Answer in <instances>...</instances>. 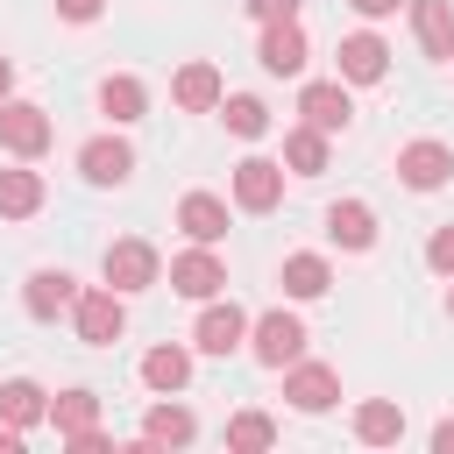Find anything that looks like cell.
<instances>
[{
    "label": "cell",
    "instance_id": "6da1fadb",
    "mask_svg": "<svg viewBox=\"0 0 454 454\" xmlns=\"http://www.w3.org/2000/svg\"><path fill=\"white\" fill-rule=\"evenodd\" d=\"M71 312H78V340H92V348H114V340L128 333V305H121L114 284H106V291H78Z\"/></svg>",
    "mask_w": 454,
    "mask_h": 454
},
{
    "label": "cell",
    "instance_id": "7a4b0ae2",
    "mask_svg": "<svg viewBox=\"0 0 454 454\" xmlns=\"http://www.w3.org/2000/svg\"><path fill=\"white\" fill-rule=\"evenodd\" d=\"M298 114H305V128L340 135V128L355 121V99H348V85H340V78H312V85L298 92Z\"/></svg>",
    "mask_w": 454,
    "mask_h": 454
},
{
    "label": "cell",
    "instance_id": "3957f363",
    "mask_svg": "<svg viewBox=\"0 0 454 454\" xmlns=\"http://www.w3.org/2000/svg\"><path fill=\"white\" fill-rule=\"evenodd\" d=\"M0 142L14 156H43L50 149V114L28 106V99H0Z\"/></svg>",
    "mask_w": 454,
    "mask_h": 454
},
{
    "label": "cell",
    "instance_id": "277c9868",
    "mask_svg": "<svg viewBox=\"0 0 454 454\" xmlns=\"http://www.w3.org/2000/svg\"><path fill=\"white\" fill-rule=\"evenodd\" d=\"M397 177H404L411 192H440V184L454 177V149H447V142H404V149H397Z\"/></svg>",
    "mask_w": 454,
    "mask_h": 454
},
{
    "label": "cell",
    "instance_id": "5b68a950",
    "mask_svg": "<svg viewBox=\"0 0 454 454\" xmlns=\"http://www.w3.org/2000/svg\"><path fill=\"white\" fill-rule=\"evenodd\" d=\"M298 355H305V326L291 312H262L255 319V362L262 369H291Z\"/></svg>",
    "mask_w": 454,
    "mask_h": 454
},
{
    "label": "cell",
    "instance_id": "8992f818",
    "mask_svg": "<svg viewBox=\"0 0 454 454\" xmlns=\"http://www.w3.org/2000/svg\"><path fill=\"white\" fill-rule=\"evenodd\" d=\"M262 71L270 78H291V71H305V28H298V14H284V21H262Z\"/></svg>",
    "mask_w": 454,
    "mask_h": 454
},
{
    "label": "cell",
    "instance_id": "52a82bcc",
    "mask_svg": "<svg viewBox=\"0 0 454 454\" xmlns=\"http://www.w3.org/2000/svg\"><path fill=\"white\" fill-rule=\"evenodd\" d=\"M284 199V163H270V156H248V163H234V206H248V213H270Z\"/></svg>",
    "mask_w": 454,
    "mask_h": 454
},
{
    "label": "cell",
    "instance_id": "ba28073f",
    "mask_svg": "<svg viewBox=\"0 0 454 454\" xmlns=\"http://www.w3.org/2000/svg\"><path fill=\"white\" fill-rule=\"evenodd\" d=\"M99 270H106V284H114V291H149L163 262H156V248H149V241H114Z\"/></svg>",
    "mask_w": 454,
    "mask_h": 454
},
{
    "label": "cell",
    "instance_id": "9c48e42d",
    "mask_svg": "<svg viewBox=\"0 0 454 454\" xmlns=\"http://www.w3.org/2000/svg\"><path fill=\"white\" fill-rule=\"evenodd\" d=\"M78 170H85L92 184H128V170H135V149H128L121 135H92V142L78 149Z\"/></svg>",
    "mask_w": 454,
    "mask_h": 454
},
{
    "label": "cell",
    "instance_id": "30bf717a",
    "mask_svg": "<svg viewBox=\"0 0 454 454\" xmlns=\"http://www.w3.org/2000/svg\"><path fill=\"white\" fill-rule=\"evenodd\" d=\"M284 397H291L298 411H326V404L340 397V376H333L326 362H291V376H284Z\"/></svg>",
    "mask_w": 454,
    "mask_h": 454
},
{
    "label": "cell",
    "instance_id": "8fae6325",
    "mask_svg": "<svg viewBox=\"0 0 454 454\" xmlns=\"http://www.w3.org/2000/svg\"><path fill=\"white\" fill-rule=\"evenodd\" d=\"M383 71H390L383 35H369V28H362V35H340V78H348V85H376Z\"/></svg>",
    "mask_w": 454,
    "mask_h": 454
},
{
    "label": "cell",
    "instance_id": "7c38bea8",
    "mask_svg": "<svg viewBox=\"0 0 454 454\" xmlns=\"http://www.w3.org/2000/svg\"><path fill=\"white\" fill-rule=\"evenodd\" d=\"M227 284V270H220V255H206V241L192 248V255H170V291H184V298H213Z\"/></svg>",
    "mask_w": 454,
    "mask_h": 454
},
{
    "label": "cell",
    "instance_id": "4fadbf2b",
    "mask_svg": "<svg viewBox=\"0 0 454 454\" xmlns=\"http://www.w3.org/2000/svg\"><path fill=\"white\" fill-rule=\"evenodd\" d=\"M192 340H199L206 355H234V348L248 340V312H241V305H206V312H199V333H192Z\"/></svg>",
    "mask_w": 454,
    "mask_h": 454
},
{
    "label": "cell",
    "instance_id": "5bb4252c",
    "mask_svg": "<svg viewBox=\"0 0 454 454\" xmlns=\"http://www.w3.org/2000/svg\"><path fill=\"white\" fill-rule=\"evenodd\" d=\"M177 227H184L192 241L213 248V241L227 234V199H213V192H184V199H177Z\"/></svg>",
    "mask_w": 454,
    "mask_h": 454
},
{
    "label": "cell",
    "instance_id": "9a60e30c",
    "mask_svg": "<svg viewBox=\"0 0 454 454\" xmlns=\"http://www.w3.org/2000/svg\"><path fill=\"white\" fill-rule=\"evenodd\" d=\"M411 28L426 57H454V0H411Z\"/></svg>",
    "mask_w": 454,
    "mask_h": 454
},
{
    "label": "cell",
    "instance_id": "2e32d148",
    "mask_svg": "<svg viewBox=\"0 0 454 454\" xmlns=\"http://www.w3.org/2000/svg\"><path fill=\"white\" fill-rule=\"evenodd\" d=\"M78 298V284H71V270H35L28 277V291H21V305H28V319H57L64 305Z\"/></svg>",
    "mask_w": 454,
    "mask_h": 454
},
{
    "label": "cell",
    "instance_id": "e0dca14e",
    "mask_svg": "<svg viewBox=\"0 0 454 454\" xmlns=\"http://www.w3.org/2000/svg\"><path fill=\"white\" fill-rule=\"evenodd\" d=\"M326 234H333L340 248H369V241H376V213H369L362 199H333V206H326Z\"/></svg>",
    "mask_w": 454,
    "mask_h": 454
},
{
    "label": "cell",
    "instance_id": "ac0fdd59",
    "mask_svg": "<svg viewBox=\"0 0 454 454\" xmlns=\"http://www.w3.org/2000/svg\"><path fill=\"white\" fill-rule=\"evenodd\" d=\"M0 419H7L14 433H28L35 419H50V397H43V383H28V376L0 383Z\"/></svg>",
    "mask_w": 454,
    "mask_h": 454
},
{
    "label": "cell",
    "instance_id": "d6986e66",
    "mask_svg": "<svg viewBox=\"0 0 454 454\" xmlns=\"http://www.w3.org/2000/svg\"><path fill=\"white\" fill-rule=\"evenodd\" d=\"M355 440H362V447H397V440H404V411L383 404V397L362 404V411H355Z\"/></svg>",
    "mask_w": 454,
    "mask_h": 454
},
{
    "label": "cell",
    "instance_id": "ffe728a7",
    "mask_svg": "<svg viewBox=\"0 0 454 454\" xmlns=\"http://www.w3.org/2000/svg\"><path fill=\"white\" fill-rule=\"evenodd\" d=\"M192 433H199V419H192L184 404H156V411L142 419V440H149V447H192Z\"/></svg>",
    "mask_w": 454,
    "mask_h": 454
},
{
    "label": "cell",
    "instance_id": "44dd1931",
    "mask_svg": "<svg viewBox=\"0 0 454 454\" xmlns=\"http://www.w3.org/2000/svg\"><path fill=\"white\" fill-rule=\"evenodd\" d=\"M170 92H177L184 114H206V106H220V71H213V64H184Z\"/></svg>",
    "mask_w": 454,
    "mask_h": 454
},
{
    "label": "cell",
    "instance_id": "7402d4cb",
    "mask_svg": "<svg viewBox=\"0 0 454 454\" xmlns=\"http://www.w3.org/2000/svg\"><path fill=\"white\" fill-rule=\"evenodd\" d=\"M142 383L149 390H184L192 383V355L184 348H149L142 355Z\"/></svg>",
    "mask_w": 454,
    "mask_h": 454
},
{
    "label": "cell",
    "instance_id": "603a6c76",
    "mask_svg": "<svg viewBox=\"0 0 454 454\" xmlns=\"http://www.w3.org/2000/svg\"><path fill=\"white\" fill-rule=\"evenodd\" d=\"M43 206V177L35 170H0V220H28Z\"/></svg>",
    "mask_w": 454,
    "mask_h": 454
},
{
    "label": "cell",
    "instance_id": "cb8c5ba5",
    "mask_svg": "<svg viewBox=\"0 0 454 454\" xmlns=\"http://www.w3.org/2000/svg\"><path fill=\"white\" fill-rule=\"evenodd\" d=\"M50 426L71 440V433H85V426H99V397L92 390H64V397H50Z\"/></svg>",
    "mask_w": 454,
    "mask_h": 454
},
{
    "label": "cell",
    "instance_id": "d4e9b609",
    "mask_svg": "<svg viewBox=\"0 0 454 454\" xmlns=\"http://www.w3.org/2000/svg\"><path fill=\"white\" fill-rule=\"evenodd\" d=\"M142 106H149L142 78H106V85H99V114H106V121H142Z\"/></svg>",
    "mask_w": 454,
    "mask_h": 454
},
{
    "label": "cell",
    "instance_id": "484cf974",
    "mask_svg": "<svg viewBox=\"0 0 454 454\" xmlns=\"http://www.w3.org/2000/svg\"><path fill=\"white\" fill-rule=\"evenodd\" d=\"M284 163H291L298 177H319V170H326V135H319V128H291V135H284Z\"/></svg>",
    "mask_w": 454,
    "mask_h": 454
},
{
    "label": "cell",
    "instance_id": "4316f807",
    "mask_svg": "<svg viewBox=\"0 0 454 454\" xmlns=\"http://www.w3.org/2000/svg\"><path fill=\"white\" fill-rule=\"evenodd\" d=\"M326 284H333L326 255H284V291H291V298H319Z\"/></svg>",
    "mask_w": 454,
    "mask_h": 454
},
{
    "label": "cell",
    "instance_id": "83f0119b",
    "mask_svg": "<svg viewBox=\"0 0 454 454\" xmlns=\"http://www.w3.org/2000/svg\"><path fill=\"white\" fill-rule=\"evenodd\" d=\"M227 447H241V454L277 447V419H262V411H234V419H227Z\"/></svg>",
    "mask_w": 454,
    "mask_h": 454
},
{
    "label": "cell",
    "instance_id": "f1b7e54d",
    "mask_svg": "<svg viewBox=\"0 0 454 454\" xmlns=\"http://www.w3.org/2000/svg\"><path fill=\"white\" fill-rule=\"evenodd\" d=\"M220 114H227V128H234L241 142H255V135L270 128V106H262V99H248V92H234V99H220Z\"/></svg>",
    "mask_w": 454,
    "mask_h": 454
},
{
    "label": "cell",
    "instance_id": "f546056e",
    "mask_svg": "<svg viewBox=\"0 0 454 454\" xmlns=\"http://www.w3.org/2000/svg\"><path fill=\"white\" fill-rule=\"evenodd\" d=\"M426 262H433L440 277H454V227H440V234L426 241Z\"/></svg>",
    "mask_w": 454,
    "mask_h": 454
},
{
    "label": "cell",
    "instance_id": "4dcf8cb0",
    "mask_svg": "<svg viewBox=\"0 0 454 454\" xmlns=\"http://www.w3.org/2000/svg\"><path fill=\"white\" fill-rule=\"evenodd\" d=\"M255 21H284V14H298V0H241Z\"/></svg>",
    "mask_w": 454,
    "mask_h": 454
},
{
    "label": "cell",
    "instance_id": "1f68e13d",
    "mask_svg": "<svg viewBox=\"0 0 454 454\" xmlns=\"http://www.w3.org/2000/svg\"><path fill=\"white\" fill-rule=\"evenodd\" d=\"M71 447H78V454H114V440H106L99 426H85V433H71Z\"/></svg>",
    "mask_w": 454,
    "mask_h": 454
},
{
    "label": "cell",
    "instance_id": "d6a6232c",
    "mask_svg": "<svg viewBox=\"0 0 454 454\" xmlns=\"http://www.w3.org/2000/svg\"><path fill=\"white\" fill-rule=\"evenodd\" d=\"M99 7H106V0H57L64 21H99Z\"/></svg>",
    "mask_w": 454,
    "mask_h": 454
},
{
    "label": "cell",
    "instance_id": "836d02e7",
    "mask_svg": "<svg viewBox=\"0 0 454 454\" xmlns=\"http://www.w3.org/2000/svg\"><path fill=\"white\" fill-rule=\"evenodd\" d=\"M404 0H355V14H369V21H383V14H397Z\"/></svg>",
    "mask_w": 454,
    "mask_h": 454
},
{
    "label": "cell",
    "instance_id": "e575fe53",
    "mask_svg": "<svg viewBox=\"0 0 454 454\" xmlns=\"http://www.w3.org/2000/svg\"><path fill=\"white\" fill-rule=\"evenodd\" d=\"M433 454H454V419H440V426H433Z\"/></svg>",
    "mask_w": 454,
    "mask_h": 454
},
{
    "label": "cell",
    "instance_id": "d590c367",
    "mask_svg": "<svg viewBox=\"0 0 454 454\" xmlns=\"http://www.w3.org/2000/svg\"><path fill=\"white\" fill-rule=\"evenodd\" d=\"M7 85H14V64H7V57H0V99H7Z\"/></svg>",
    "mask_w": 454,
    "mask_h": 454
},
{
    "label": "cell",
    "instance_id": "8d00e7d4",
    "mask_svg": "<svg viewBox=\"0 0 454 454\" xmlns=\"http://www.w3.org/2000/svg\"><path fill=\"white\" fill-rule=\"evenodd\" d=\"M447 312H454V291H447Z\"/></svg>",
    "mask_w": 454,
    "mask_h": 454
}]
</instances>
